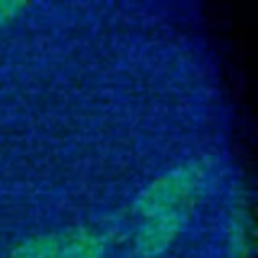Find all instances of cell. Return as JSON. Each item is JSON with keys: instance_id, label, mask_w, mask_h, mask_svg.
<instances>
[{"instance_id": "6da1fadb", "label": "cell", "mask_w": 258, "mask_h": 258, "mask_svg": "<svg viewBox=\"0 0 258 258\" xmlns=\"http://www.w3.org/2000/svg\"><path fill=\"white\" fill-rule=\"evenodd\" d=\"M204 175L206 171L200 163H187L165 171L139 191L133 202V212L143 220L151 216L181 212L183 204L198 191Z\"/></svg>"}, {"instance_id": "7a4b0ae2", "label": "cell", "mask_w": 258, "mask_h": 258, "mask_svg": "<svg viewBox=\"0 0 258 258\" xmlns=\"http://www.w3.org/2000/svg\"><path fill=\"white\" fill-rule=\"evenodd\" d=\"M183 224V214H161V216H151L141 222L135 234V248L141 256L153 258L163 254L175 236L179 234V228Z\"/></svg>"}, {"instance_id": "3957f363", "label": "cell", "mask_w": 258, "mask_h": 258, "mask_svg": "<svg viewBox=\"0 0 258 258\" xmlns=\"http://www.w3.org/2000/svg\"><path fill=\"white\" fill-rule=\"evenodd\" d=\"M107 244L89 230H71L60 234L58 258H105Z\"/></svg>"}, {"instance_id": "277c9868", "label": "cell", "mask_w": 258, "mask_h": 258, "mask_svg": "<svg viewBox=\"0 0 258 258\" xmlns=\"http://www.w3.org/2000/svg\"><path fill=\"white\" fill-rule=\"evenodd\" d=\"M60 234H38L20 242L10 258H58Z\"/></svg>"}, {"instance_id": "5b68a950", "label": "cell", "mask_w": 258, "mask_h": 258, "mask_svg": "<svg viewBox=\"0 0 258 258\" xmlns=\"http://www.w3.org/2000/svg\"><path fill=\"white\" fill-rule=\"evenodd\" d=\"M26 2L20 0H0V26L8 24L10 20L18 18L22 10H26Z\"/></svg>"}]
</instances>
